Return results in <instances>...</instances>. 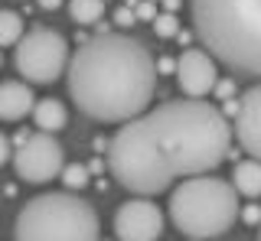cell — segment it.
<instances>
[{
	"label": "cell",
	"mask_w": 261,
	"mask_h": 241,
	"mask_svg": "<svg viewBox=\"0 0 261 241\" xmlns=\"http://www.w3.org/2000/svg\"><path fill=\"white\" fill-rule=\"evenodd\" d=\"M59 179H62V186L69 192H82L88 183H92V170H88L85 163H65L62 173H59Z\"/></svg>",
	"instance_id": "16"
},
{
	"label": "cell",
	"mask_w": 261,
	"mask_h": 241,
	"mask_svg": "<svg viewBox=\"0 0 261 241\" xmlns=\"http://www.w3.org/2000/svg\"><path fill=\"white\" fill-rule=\"evenodd\" d=\"M16 241H98V212L75 192H43L20 208Z\"/></svg>",
	"instance_id": "5"
},
{
	"label": "cell",
	"mask_w": 261,
	"mask_h": 241,
	"mask_svg": "<svg viewBox=\"0 0 261 241\" xmlns=\"http://www.w3.org/2000/svg\"><path fill=\"white\" fill-rule=\"evenodd\" d=\"M153 4H157V0H153Z\"/></svg>",
	"instance_id": "31"
},
{
	"label": "cell",
	"mask_w": 261,
	"mask_h": 241,
	"mask_svg": "<svg viewBox=\"0 0 261 241\" xmlns=\"http://www.w3.org/2000/svg\"><path fill=\"white\" fill-rule=\"evenodd\" d=\"M7 160H13V150H10V137H7V134H0V166H4Z\"/></svg>",
	"instance_id": "23"
},
{
	"label": "cell",
	"mask_w": 261,
	"mask_h": 241,
	"mask_svg": "<svg viewBox=\"0 0 261 241\" xmlns=\"http://www.w3.org/2000/svg\"><path fill=\"white\" fill-rule=\"evenodd\" d=\"M62 166H65V150L46 131L30 134L13 154V170L27 183H49L62 173Z\"/></svg>",
	"instance_id": "7"
},
{
	"label": "cell",
	"mask_w": 261,
	"mask_h": 241,
	"mask_svg": "<svg viewBox=\"0 0 261 241\" xmlns=\"http://www.w3.org/2000/svg\"><path fill=\"white\" fill-rule=\"evenodd\" d=\"M242 222L245 225H261V205L258 202H248V205H242Z\"/></svg>",
	"instance_id": "19"
},
{
	"label": "cell",
	"mask_w": 261,
	"mask_h": 241,
	"mask_svg": "<svg viewBox=\"0 0 261 241\" xmlns=\"http://www.w3.org/2000/svg\"><path fill=\"white\" fill-rule=\"evenodd\" d=\"M219 82V69L216 59L206 49H186L176 59V85L186 98H202L212 95V88Z\"/></svg>",
	"instance_id": "9"
},
{
	"label": "cell",
	"mask_w": 261,
	"mask_h": 241,
	"mask_svg": "<svg viewBox=\"0 0 261 241\" xmlns=\"http://www.w3.org/2000/svg\"><path fill=\"white\" fill-rule=\"evenodd\" d=\"M69 17L79 26H95L105 17V0H69Z\"/></svg>",
	"instance_id": "14"
},
{
	"label": "cell",
	"mask_w": 261,
	"mask_h": 241,
	"mask_svg": "<svg viewBox=\"0 0 261 241\" xmlns=\"http://www.w3.org/2000/svg\"><path fill=\"white\" fill-rule=\"evenodd\" d=\"M193 29L216 62L261 78V0H190Z\"/></svg>",
	"instance_id": "3"
},
{
	"label": "cell",
	"mask_w": 261,
	"mask_h": 241,
	"mask_svg": "<svg viewBox=\"0 0 261 241\" xmlns=\"http://www.w3.org/2000/svg\"><path fill=\"white\" fill-rule=\"evenodd\" d=\"M239 108H242V98H228V101H222V108H219V111H222L225 117H235V114H239Z\"/></svg>",
	"instance_id": "22"
},
{
	"label": "cell",
	"mask_w": 261,
	"mask_h": 241,
	"mask_svg": "<svg viewBox=\"0 0 261 241\" xmlns=\"http://www.w3.org/2000/svg\"><path fill=\"white\" fill-rule=\"evenodd\" d=\"M88 170H92V173H101L105 170V160H92V163H88Z\"/></svg>",
	"instance_id": "27"
},
{
	"label": "cell",
	"mask_w": 261,
	"mask_h": 241,
	"mask_svg": "<svg viewBox=\"0 0 261 241\" xmlns=\"http://www.w3.org/2000/svg\"><path fill=\"white\" fill-rule=\"evenodd\" d=\"M153 26V33H157L160 39H173V36H179V20H176V13H157V20L150 23Z\"/></svg>",
	"instance_id": "17"
},
{
	"label": "cell",
	"mask_w": 261,
	"mask_h": 241,
	"mask_svg": "<svg viewBox=\"0 0 261 241\" xmlns=\"http://www.w3.org/2000/svg\"><path fill=\"white\" fill-rule=\"evenodd\" d=\"M170 222L190 238H219L239 219V192L228 179L199 173L186 176L179 186L170 192Z\"/></svg>",
	"instance_id": "4"
},
{
	"label": "cell",
	"mask_w": 261,
	"mask_h": 241,
	"mask_svg": "<svg viewBox=\"0 0 261 241\" xmlns=\"http://www.w3.org/2000/svg\"><path fill=\"white\" fill-rule=\"evenodd\" d=\"M118 241H157L163 235V212L150 202V196H137L118 205L114 212Z\"/></svg>",
	"instance_id": "8"
},
{
	"label": "cell",
	"mask_w": 261,
	"mask_h": 241,
	"mask_svg": "<svg viewBox=\"0 0 261 241\" xmlns=\"http://www.w3.org/2000/svg\"><path fill=\"white\" fill-rule=\"evenodd\" d=\"M157 72H163V75H176V62L173 59H157Z\"/></svg>",
	"instance_id": "24"
},
{
	"label": "cell",
	"mask_w": 261,
	"mask_h": 241,
	"mask_svg": "<svg viewBox=\"0 0 261 241\" xmlns=\"http://www.w3.org/2000/svg\"><path fill=\"white\" fill-rule=\"evenodd\" d=\"M27 36L23 33V17L16 10H0V49L4 46H16L20 39Z\"/></svg>",
	"instance_id": "15"
},
{
	"label": "cell",
	"mask_w": 261,
	"mask_h": 241,
	"mask_svg": "<svg viewBox=\"0 0 261 241\" xmlns=\"http://www.w3.org/2000/svg\"><path fill=\"white\" fill-rule=\"evenodd\" d=\"M212 92L219 95L222 101H228V98H235V78H225V82H216V88Z\"/></svg>",
	"instance_id": "21"
},
{
	"label": "cell",
	"mask_w": 261,
	"mask_h": 241,
	"mask_svg": "<svg viewBox=\"0 0 261 241\" xmlns=\"http://www.w3.org/2000/svg\"><path fill=\"white\" fill-rule=\"evenodd\" d=\"M69 98L79 111L101 124L141 117L153 101L157 62L147 46L124 33H98L85 39L65 69Z\"/></svg>",
	"instance_id": "2"
},
{
	"label": "cell",
	"mask_w": 261,
	"mask_h": 241,
	"mask_svg": "<svg viewBox=\"0 0 261 241\" xmlns=\"http://www.w3.org/2000/svg\"><path fill=\"white\" fill-rule=\"evenodd\" d=\"M33 124H36V131L56 134V131H62V127L69 124V111H65V104L56 101V98H39L36 108H33Z\"/></svg>",
	"instance_id": "12"
},
{
	"label": "cell",
	"mask_w": 261,
	"mask_h": 241,
	"mask_svg": "<svg viewBox=\"0 0 261 241\" xmlns=\"http://www.w3.org/2000/svg\"><path fill=\"white\" fill-rule=\"evenodd\" d=\"M114 23H118L121 29H127V26H134L137 17H134V7H121L118 13H114Z\"/></svg>",
	"instance_id": "20"
},
{
	"label": "cell",
	"mask_w": 261,
	"mask_h": 241,
	"mask_svg": "<svg viewBox=\"0 0 261 241\" xmlns=\"http://www.w3.org/2000/svg\"><path fill=\"white\" fill-rule=\"evenodd\" d=\"M0 62H4V52H0Z\"/></svg>",
	"instance_id": "29"
},
{
	"label": "cell",
	"mask_w": 261,
	"mask_h": 241,
	"mask_svg": "<svg viewBox=\"0 0 261 241\" xmlns=\"http://www.w3.org/2000/svg\"><path fill=\"white\" fill-rule=\"evenodd\" d=\"M36 4H39V10H59L65 0H36Z\"/></svg>",
	"instance_id": "25"
},
{
	"label": "cell",
	"mask_w": 261,
	"mask_h": 241,
	"mask_svg": "<svg viewBox=\"0 0 261 241\" xmlns=\"http://www.w3.org/2000/svg\"><path fill=\"white\" fill-rule=\"evenodd\" d=\"M258 241H261V231H258Z\"/></svg>",
	"instance_id": "30"
},
{
	"label": "cell",
	"mask_w": 261,
	"mask_h": 241,
	"mask_svg": "<svg viewBox=\"0 0 261 241\" xmlns=\"http://www.w3.org/2000/svg\"><path fill=\"white\" fill-rule=\"evenodd\" d=\"M235 137L245 154L261 160V85H251L242 95V108L235 114Z\"/></svg>",
	"instance_id": "10"
},
{
	"label": "cell",
	"mask_w": 261,
	"mask_h": 241,
	"mask_svg": "<svg viewBox=\"0 0 261 241\" xmlns=\"http://www.w3.org/2000/svg\"><path fill=\"white\" fill-rule=\"evenodd\" d=\"M134 17L144 20V23H153L157 20V4H153V0H137L134 4Z\"/></svg>",
	"instance_id": "18"
},
{
	"label": "cell",
	"mask_w": 261,
	"mask_h": 241,
	"mask_svg": "<svg viewBox=\"0 0 261 241\" xmlns=\"http://www.w3.org/2000/svg\"><path fill=\"white\" fill-rule=\"evenodd\" d=\"M228 154V117L202 98H179L124 120L108 143V170L134 196H160L176 179L216 170Z\"/></svg>",
	"instance_id": "1"
},
{
	"label": "cell",
	"mask_w": 261,
	"mask_h": 241,
	"mask_svg": "<svg viewBox=\"0 0 261 241\" xmlns=\"http://www.w3.org/2000/svg\"><path fill=\"white\" fill-rule=\"evenodd\" d=\"M232 186L239 196L258 199L261 196V160H239L232 170Z\"/></svg>",
	"instance_id": "13"
},
{
	"label": "cell",
	"mask_w": 261,
	"mask_h": 241,
	"mask_svg": "<svg viewBox=\"0 0 261 241\" xmlns=\"http://www.w3.org/2000/svg\"><path fill=\"white\" fill-rule=\"evenodd\" d=\"M69 62H72V55H69L65 36L46 26L30 29L16 43V52H13V66L20 72V78H27L33 85H49L56 78H62Z\"/></svg>",
	"instance_id": "6"
},
{
	"label": "cell",
	"mask_w": 261,
	"mask_h": 241,
	"mask_svg": "<svg viewBox=\"0 0 261 241\" xmlns=\"http://www.w3.org/2000/svg\"><path fill=\"white\" fill-rule=\"evenodd\" d=\"M190 241H202V238H190Z\"/></svg>",
	"instance_id": "28"
},
{
	"label": "cell",
	"mask_w": 261,
	"mask_h": 241,
	"mask_svg": "<svg viewBox=\"0 0 261 241\" xmlns=\"http://www.w3.org/2000/svg\"><path fill=\"white\" fill-rule=\"evenodd\" d=\"M36 98H33L27 82H0V120H20L33 114Z\"/></svg>",
	"instance_id": "11"
},
{
	"label": "cell",
	"mask_w": 261,
	"mask_h": 241,
	"mask_svg": "<svg viewBox=\"0 0 261 241\" xmlns=\"http://www.w3.org/2000/svg\"><path fill=\"white\" fill-rule=\"evenodd\" d=\"M179 4H183V0H163V10H167V13H176Z\"/></svg>",
	"instance_id": "26"
}]
</instances>
